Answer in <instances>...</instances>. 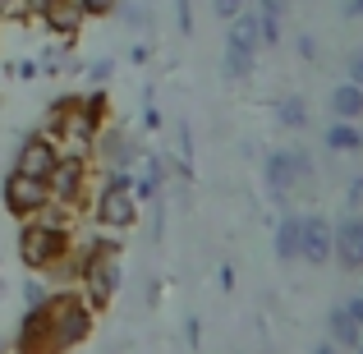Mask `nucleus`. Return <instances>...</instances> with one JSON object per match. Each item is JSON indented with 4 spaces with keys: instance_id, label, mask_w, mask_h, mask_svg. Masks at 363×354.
I'll use <instances>...</instances> for the list:
<instances>
[{
    "instance_id": "1",
    "label": "nucleus",
    "mask_w": 363,
    "mask_h": 354,
    "mask_svg": "<svg viewBox=\"0 0 363 354\" xmlns=\"http://www.w3.org/2000/svg\"><path fill=\"white\" fill-rule=\"evenodd\" d=\"M23 231H18V258H23L28 272L37 276H55L60 267H69L74 258V212H65V207H46L42 216H33V221H18Z\"/></svg>"
},
{
    "instance_id": "2",
    "label": "nucleus",
    "mask_w": 363,
    "mask_h": 354,
    "mask_svg": "<svg viewBox=\"0 0 363 354\" xmlns=\"http://www.w3.org/2000/svg\"><path fill=\"white\" fill-rule=\"evenodd\" d=\"M69 272H74V281H79L74 290L88 299V309L101 313L120 290V244H116V235L83 244L79 253L69 258Z\"/></svg>"
},
{
    "instance_id": "3",
    "label": "nucleus",
    "mask_w": 363,
    "mask_h": 354,
    "mask_svg": "<svg viewBox=\"0 0 363 354\" xmlns=\"http://www.w3.org/2000/svg\"><path fill=\"white\" fill-rule=\"evenodd\" d=\"M42 322H46V345H51V354H69L92 336L97 313L88 309V299L79 290H51L42 304Z\"/></svg>"
},
{
    "instance_id": "4",
    "label": "nucleus",
    "mask_w": 363,
    "mask_h": 354,
    "mask_svg": "<svg viewBox=\"0 0 363 354\" xmlns=\"http://www.w3.org/2000/svg\"><path fill=\"white\" fill-rule=\"evenodd\" d=\"M138 198H133V170H106L88 194V212L97 221V231L124 235L138 226Z\"/></svg>"
},
{
    "instance_id": "5",
    "label": "nucleus",
    "mask_w": 363,
    "mask_h": 354,
    "mask_svg": "<svg viewBox=\"0 0 363 354\" xmlns=\"http://www.w3.org/2000/svg\"><path fill=\"white\" fill-rule=\"evenodd\" d=\"M46 184H51V203L65 207V212H79V207H88V194H92V166L83 152H65L60 148V161H55V170L46 175Z\"/></svg>"
},
{
    "instance_id": "6",
    "label": "nucleus",
    "mask_w": 363,
    "mask_h": 354,
    "mask_svg": "<svg viewBox=\"0 0 363 354\" xmlns=\"http://www.w3.org/2000/svg\"><path fill=\"white\" fill-rule=\"evenodd\" d=\"M0 198H5V212L14 216V221H33V216H42L46 207H51V184L37 179V175L9 170L5 184H0Z\"/></svg>"
},
{
    "instance_id": "7",
    "label": "nucleus",
    "mask_w": 363,
    "mask_h": 354,
    "mask_svg": "<svg viewBox=\"0 0 363 354\" xmlns=\"http://www.w3.org/2000/svg\"><path fill=\"white\" fill-rule=\"evenodd\" d=\"M88 157H97L106 170H133L138 166V148H133V138H129L124 124H101Z\"/></svg>"
},
{
    "instance_id": "8",
    "label": "nucleus",
    "mask_w": 363,
    "mask_h": 354,
    "mask_svg": "<svg viewBox=\"0 0 363 354\" xmlns=\"http://www.w3.org/2000/svg\"><path fill=\"white\" fill-rule=\"evenodd\" d=\"M331 258L340 272H363V212H345L331 226Z\"/></svg>"
},
{
    "instance_id": "9",
    "label": "nucleus",
    "mask_w": 363,
    "mask_h": 354,
    "mask_svg": "<svg viewBox=\"0 0 363 354\" xmlns=\"http://www.w3.org/2000/svg\"><path fill=\"white\" fill-rule=\"evenodd\" d=\"M55 161H60V143H55L51 133H28V138L18 143L14 170H18V175H37V179H46V175L55 170Z\"/></svg>"
},
{
    "instance_id": "10",
    "label": "nucleus",
    "mask_w": 363,
    "mask_h": 354,
    "mask_svg": "<svg viewBox=\"0 0 363 354\" xmlns=\"http://www.w3.org/2000/svg\"><path fill=\"white\" fill-rule=\"evenodd\" d=\"M299 258L308 267H327L331 262V221L327 216H303V235H299Z\"/></svg>"
},
{
    "instance_id": "11",
    "label": "nucleus",
    "mask_w": 363,
    "mask_h": 354,
    "mask_svg": "<svg viewBox=\"0 0 363 354\" xmlns=\"http://www.w3.org/2000/svg\"><path fill=\"white\" fill-rule=\"evenodd\" d=\"M161 184H166V161H161L157 152H138L133 198H138V203H152V198H161Z\"/></svg>"
},
{
    "instance_id": "12",
    "label": "nucleus",
    "mask_w": 363,
    "mask_h": 354,
    "mask_svg": "<svg viewBox=\"0 0 363 354\" xmlns=\"http://www.w3.org/2000/svg\"><path fill=\"white\" fill-rule=\"evenodd\" d=\"M262 175H267V189H272V198H285V194H294V189H299V179H294V161H290V148L267 152Z\"/></svg>"
},
{
    "instance_id": "13",
    "label": "nucleus",
    "mask_w": 363,
    "mask_h": 354,
    "mask_svg": "<svg viewBox=\"0 0 363 354\" xmlns=\"http://www.w3.org/2000/svg\"><path fill=\"white\" fill-rule=\"evenodd\" d=\"M262 37H257V9H240L225 28V51H244V55H257Z\"/></svg>"
},
{
    "instance_id": "14",
    "label": "nucleus",
    "mask_w": 363,
    "mask_h": 354,
    "mask_svg": "<svg viewBox=\"0 0 363 354\" xmlns=\"http://www.w3.org/2000/svg\"><path fill=\"white\" fill-rule=\"evenodd\" d=\"M37 23H46V28H51L55 37H65V42H74V37H79V28H83V14L74 9V0H55V5L46 9V14L37 18Z\"/></svg>"
},
{
    "instance_id": "15",
    "label": "nucleus",
    "mask_w": 363,
    "mask_h": 354,
    "mask_svg": "<svg viewBox=\"0 0 363 354\" xmlns=\"http://www.w3.org/2000/svg\"><path fill=\"white\" fill-rule=\"evenodd\" d=\"M299 235H303V216L299 212H285L281 226H276V239H272V248H276L281 262H294V258H299Z\"/></svg>"
},
{
    "instance_id": "16",
    "label": "nucleus",
    "mask_w": 363,
    "mask_h": 354,
    "mask_svg": "<svg viewBox=\"0 0 363 354\" xmlns=\"http://www.w3.org/2000/svg\"><path fill=\"white\" fill-rule=\"evenodd\" d=\"M322 143H327V152H359L363 148V129L354 120H331L327 129H322Z\"/></svg>"
},
{
    "instance_id": "17",
    "label": "nucleus",
    "mask_w": 363,
    "mask_h": 354,
    "mask_svg": "<svg viewBox=\"0 0 363 354\" xmlns=\"http://www.w3.org/2000/svg\"><path fill=\"white\" fill-rule=\"evenodd\" d=\"M327 331H331V345H336V350H354L359 341H363V331L354 327V318H350L340 304L327 313Z\"/></svg>"
},
{
    "instance_id": "18",
    "label": "nucleus",
    "mask_w": 363,
    "mask_h": 354,
    "mask_svg": "<svg viewBox=\"0 0 363 354\" xmlns=\"http://www.w3.org/2000/svg\"><path fill=\"white\" fill-rule=\"evenodd\" d=\"M331 116L359 124V116H363V88H354V83H336V88H331Z\"/></svg>"
},
{
    "instance_id": "19",
    "label": "nucleus",
    "mask_w": 363,
    "mask_h": 354,
    "mask_svg": "<svg viewBox=\"0 0 363 354\" xmlns=\"http://www.w3.org/2000/svg\"><path fill=\"white\" fill-rule=\"evenodd\" d=\"M276 116H281L285 129H303V124H308V101L303 97H281L276 101Z\"/></svg>"
},
{
    "instance_id": "20",
    "label": "nucleus",
    "mask_w": 363,
    "mask_h": 354,
    "mask_svg": "<svg viewBox=\"0 0 363 354\" xmlns=\"http://www.w3.org/2000/svg\"><path fill=\"white\" fill-rule=\"evenodd\" d=\"M221 70H225V79H230V83H244L248 74H253V55H244V51H225Z\"/></svg>"
},
{
    "instance_id": "21",
    "label": "nucleus",
    "mask_w": 363,
    "mask_h": 354,
    "mask_svg": "<svg viewBox=\"0 0 363 354\" xmlns=\"http://www.w3.org/2000/svg\"><path fill=\"white\" fill-rule=\"evenodd\" d=\"M116 14H120L129 28H147V5H138V0H120Z\"/></svg>"
},
{
    "instance_id": "22",
    "label": "nucleus",
    "mask_w": 363,
    "mask_h": 354,
    "mask_svg": "<svg viewBox=\"0 0 363 354\" xmlns=\"http://www.w3.org/2000/svg\"><path fill=\"white\" fill-rule=\"evenodd\" d=\"M116 5L120 0H74V9L83 18H106V14H116Z\"/></svg>"
},
{
    "instance_id": "23",
    "label": "nucleus",
    "mask_w": 363,
    "mask_h": 354,
    "mask_svg": "<svg viewBox=\"0 0 363 354\" xmlns=\"http://www.w3.org/2000/svg\"><path fill=\"white\" fill-rule=\"evenodd\" d=\"M257 37H262V46H281V18L257 14Z\"/></svg>"
},
{
    "instance_id": "24",
    "label": "nucleus",
    "mask_w": 363,
    "mask_h": 354,
    "mask_svg": "<svg viewBox=\"0 0 363 354\" xmlns=\"http://www.w3.org/2000/svg\"><path fill=\"white\" fill-rule=\"evenodd\" d=\"M290 161H294V179H299V184H308V179H313V157L303 148H290Z\"/></svg>"
},
{
    "instance_id": "25",
    "label": "nucleus",
    "mask_w": 363,
    "mask_h": 354,
    "mask_svg": "<svg viewBox=\"0 0 363 354\" xmlns=\"http://www.w3.org/2000/svg\"><path fill=\"white\" fill-rule=\"evenodd\" d=\"M46 294H51V290H46L42 281H28V285H23V299H28V309H42V304H46Z\"/></svg>"
},
{
    "instance_id": "26",
    "label": "nucleus",
    "mask_w": 363,
    "mask_h": 354,
    "mask_svg": "<svg viewBox=\"0 0 363 354\" xmlns=\"http://www.w3.org/2000/svg\"><path fill=\"white\" fill-rule=\"evenodd\" d=\"M248 5V0H212V9H216V18H225V23H230L235 14H240V9Z\"/></svg>"
},
{
    "instance_id": "27",
    "label": "nucleus",
    "mask_w": 363,
    "mask_h": 354,
    "mask_svg": "<svg viewBox=\"0 0 363 354\" xmlns=\"http://www.w3.org/2000/svg\"><path fill=\"white\" fill-rule=\"evenodd\" d=\"M345 74H350L345 83H354V88H363V51H354V55L345 60Z\"/></svg>"
},
{
    "instance_id": "28",
    "label": "nucleus",
    "mask_w": 363,
    "mask_h": 354,
    "mask_svg": "<svg viewBox=\"0 0 363 354\" xmlns=\"http://www.w3.org/2000/svg\"><path fill=\"white\" fill-rule=\"evenodd\" d=\"M285 9H290V0H257V14L267 18H285Z\"/></svg>"
},
{
    "instance_id": "29",
    "label": "nucleus",
    "mask_w": 363,
    "mask_h": 354,
    "mask_svg": "<svg viewBox=\"0 0 363 354\" xmlns=\"http://www.w3.org/2000/svg\"><path fill=\"white\" fill-rule=\"evenodd\" d=\"M111 74H116V65H111V60H92V65H88V79H92V83H106Z\"/></svg>"
},
{
    "instance_id": "30",
    "label": "nucleus",
    "mask_w": 363,
    "mask_h": 354,
    "mask_svg": "<svg viewBox=\"0 0 363 354\" xmlns=\"http://www.w3.org/2000/svg\"><path fill=\"white\" fill-rule=\"evenodd\" d=\"M179 9V33H194V0H175Z\"/></svg>"
},
{
    "instance_id": "31",
    "label": "nucleus",
    "mask_w": 363,
    "mask_h": 354,
    "mask_svg": "<svg viewBox=\"0 0 363 354\" xmlns=\"http://www.w3.org/2000/svg\"><path fill=\"white\" fill-rule=\"evenodd\" d=\"M340 309H345L350 318H354V327L363 331V294H354V299H345V304H340Z\"/></svg>"
},
{
    "instance_id": "32",
    "label": "nucleus",
    "mask_w": 363,
    "mask_h": 354,
    "mask_svg": "<svg viewBox=\"0 0 363 354\" xmlns=\"http://www.w3.org/2000/svg\"><path fill=\"white\" fill-rule=\"evenodd\" d=\"M37 70H42L37 60H18V65H14V74H18V79H37Z\"/></svg>"
},
{
    "instance_id": "33",
    "label": "nucleus",
    "mask_w": 363,
    "mask_h": 354,
    "mask_svg": "<svg viewBox=\"0 0 363 354\" xmlns=\"http://www.w3.org/2000/svg\"><path fill=\"white\" fill-rule=\"evenodd\" d=\"M363 203V179H350V212H359Z\"/></svg>"
},
{
    "instance_id": "34",
    "label": "nucleus",
    "mask_w": 363,
    "mask_h": 354,
    "mask_svg": "<svg viewBox=\"0 0 363 354\" xmlns=\"http://www.w3.org/2000/svg\"><path fill=\"white\" fill-rule=\"evenodd\" d=\"M299 55L303 60H318V42H313V37H299Z\"/></svg>"
},
{
    "instance_id": "35",
    "label": "nucleus",
    "mask_w": 363,
    "mask_h": 354,
    "mask_svg": "<svg viewBox=\"0 0 363 354\" xmlns=\"http://www.w3.org/2000/svg\"><path fill=\"white\" fill-rule=\"evenodd\" d=\"M147 55H152V51H147V46L138 42V46H133V51H129V60H133V65H147Z\"/></svg>"
},
{
    "instance_id": "36",
    "label": "nucleus",
    "mask_w": 363,
    "mask_h": 354,
    "mask_svg": "<svg viewBox=\"0 0 363 354\" xmlns=\"http://www.w3.org/2000/svg\"><path fill=\"white\" fill-rule=\"evenodd\" d=\"M18 5L23 0H0V14H18Z\"/></svg>"
},
{
    "instance_id": "37",
    "label": "nucleus",
    "mask_w": 363,
    "mask_h": 354,
    "mask_svg": "<svg viewBox=\"0 0 363 354\" xmlns=\"http://www.w3.org/2000/svg\"><path fill=\"white\" fill-rule=\"evenodd\" d=\"M313 354H345V350H336V345H331V341H322V345L313 350Z\"/></svg>"
},
{
    "instance_id": "38",
    "label": "nucleus",
    "mask_w": 363,
    "mask_h": 354,
    "mask_svg": "<svg viewBox=\"0 0 363 354\" xmlns=\"http://www.w3.org/2000/svg\"><path fill=\"white\" fill-rule=\"evenodd\" d=\"M354 354H363V341H359V345H354Z\"/></svg>"
}]
</instances>
